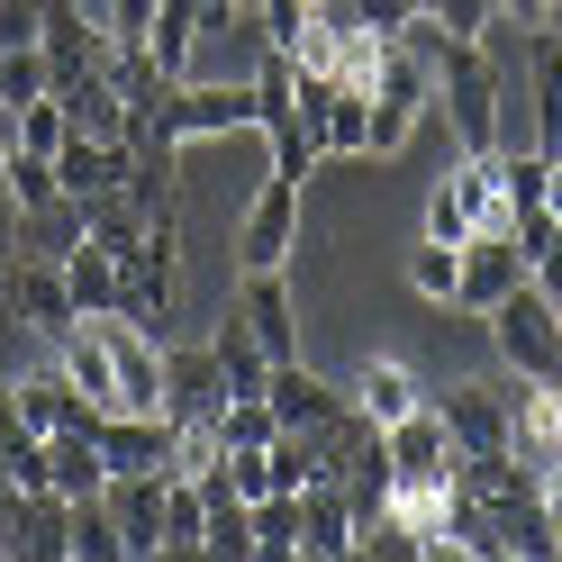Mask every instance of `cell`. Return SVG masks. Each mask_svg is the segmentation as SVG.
Returning <instances> with one entry per match:
<instances>
[{"label": "cell", "instance_id": "obj_1", "mask_svg": "<svg viewBox=\"0 0 562 562\" xmlns=\"http://www.w3.org/2000/svg\"><path fill=\"white\" fill-rule=\"evenodd\" d=\"M436 110V64L417 55L408 37H391V55H381V74H372V119H363V155H400L417 119Z\"/></svg>", "mask_w": 562, "mask_h": 562}, {"label": "cell", "instance_id": "obj_2", "mask_svg": "<svg viewBox=\"0 0 562 562\" xmlns=\"http://www.w3.org/2000/svg\"><path fill=\"white\" fill-rule=\"evenodd\" d=\"M490 336H499V363L517 381H562V345H553V300L536 281H517V291L490 308Z\"/></svg>", "mask_w": 562, "mask_h": 562}, {"label": "cell", "instance_id": "obj_3", "mask_svg": "<svg viewBox=\"0 0 562 562\" xmlns=\"http://www.w3.org/2000/svg\"><path fill=\"white\" fill-rule=\"evenodd\" d=\"M291 255H300V182L263 172V191L236 218V263L245 272H291Z\"/></svg>", "mask_w": 562, "mask_h": 562}, {"label": "cell", "instance_id": "obj_4", "mask_svg": "<svg viewBox=\"0 0 562 562\" xmlns=\"http://www.w3.org/2000/svg\"><path fill=\"white\" fill-rule=\"evenodd\" d=\"M526 281V255L517 236H463L453 245V308H472V318H490L508 291Z\"/></svg>", "mask_w": 562, "mask_h": 562}, {"label": "cell", "instance_id": "obj_5", "mask_svg": "<svg viewBox=\"0 0 562 562\" xmlns=\"http://www.w3.org/2000/svg\"><path fill=\"white\" fill-rule=\"evenodd\" d=\"M381 453H391V481H453V472H463V453H453L445 417H436L427 400L400 408L391 427H381Z\"/></svg>", "mask_w": 562, "mask_h": 562}, {"label": "cell", "instance_id": "obj_6", "mask_svg": "<svg viewBox=\"0 0 562 562\" xmlns=\"http://www.w3.org/2000/svg\"><path fill=\"white\" fill-rule=\"evenodd\" d=\"M453 453H508V381H453L436 400Z\"/></svg>", "mask_w": 562, "mask_h": 562}, {"label": "cell", "instance_id": "obj_7", "mask_svg": "<svg viewBox=\"0 0 562 562\" xmlns=\"http://www.w3.org/2000/svg\"><path fill=\"white\" fill-rule=\"evenodd\" d=\"M0 291H10V318H19V327H37L46 345L82 318V308H74V291H64V263H55V255H19Z\"/></svg>", "mask_w": 562, "mask_h": 562}, {"label": "cell", "instance_id": "obj_8", "mask_svg": "<svg viewBox=\"0 0 562 562\" xmlns=\"http://www.w3.org/2000/svg\"><path fill=\"white\" fill-rule=\"evenodd\" d=\"M100 508H110V526H119V553H127V562L164 553V472H110Z\"/></svg>", "mask_w": 562, "mask_h": 562}, {"label": "cell", "instance_id": "obj_9", "mask_svg": "<svg viewBox=\"0 0 562 562\" xmlns=\"http://www.w3.org/2000/svg\"><path fill=\"white\" fill-rule=\"evenodd\" d=\"M37 55H46V91L82 64H110V27H91L74 0H37Z\"/></svg>", "mask_w": 562, "mask_h": 562}, {"label": "cell", "instance_id": "obj_10", "mask_svg": "<svg viewBox=\"0 0 562 562\" xmlns=\"http://www.w3.org/2000/svg\"><path fill=\"white\" fill-rule=\"evenodd\" d=\"M55 110L74 136H110V146H127V100H119V74L110 64H82V74L55 82Z\"/></svg>", "mask_w": 562, "mask_h": 562}, {"label": "cell", "instance_id": "obj_11", "mask_svg": "<svg viewBox=\"0 0 562 562\" xmlns=\"http://www.w3.org/2000/svg\"><path fill=\"white\" fill-rule=\"evenodd\" d=\"M263 400H272V417H281V427H336V417L355 408V391H327V381L308 372L300 355H281V363L263 372Z\"/></svg>", "mask_w": 562, "mask_h": 562}, {"label": "cell", "instance_id": "obj_12", "mask_svg": "<svg viewBox=\"0 0 562 562\" xmlns=\"http://www.w3.org/2000/svg\"><path fill=\"white\" fill-rule=\"evenodd\" d=\"M508 453L553 463L562 453V381H517L508 372Z\"/></svg>", "mask_w": 562, "mask_h": 562}, {"label": "cell", "instance_id": "obj_13", "mask_svg": "<svg viewBox=\"0 0 562 562\" xmlns=\"http://www.w3.org/2000/svg\"><path fill=\"white\" fill-rule=\"evenodd\" d=\"M236 318H245V336H255L272 363H281V355H300V308H291V281H281V272H245Z\"/></svg>", "mask_w": 562, "mask_h": 562}, {"label": "cell", "instance_id": "obj_14", "mask_svg": "<svg viewBox=\"0 0 562 562\" xmlns=\"http://www.w3.org/2000/svg\"><path fill=\"white\" fill-rule=\"evenodd\" d=\"M218 355L209 345H164V417L182 427V417H218Z\"/></svg>", "mask_w": 562, "mask_h": 562}, {"label": "cell", "instance_id": "obj_15", "mask_svg": "<svg viewBox=\"0 0 562 562\" xmlns=\"http://www.w3.org/2000/svg\"><path fill=\"white\" fill-rule=\"evenodd\" d=\"M10 408H19L37 436H74V427H100V408L74 391V381H64V363H55V372H27L19 391H10Z\"/></svg>", "mask_w": 562, "mask_h": 562}, {"label": "cell", "instance_id": "obj_16", "mask_svg": "<svg viewBox=\"0 0 562 562\" xmlns=\"http://www.w3.org/2000/svg\"><path fill=\"white\" fill-rule=\"evenodd\" d=\"M300 553H308V562L355 553V508H345V481H308V490H300Z\"/></svg>", "mask_w": 562, "mask_h": 562}, {"label": "cell", "instance_id": "obj_17", "mask_svg": "<svg viewBox=\"0 0 562 562\" xmlns=\"http://www.w3.org/2000/svg\"><path fill=\"white\" fill-rule=\"evenodd\" d=\"M119 164H127V146H110V136H74V127H64V146H55V182H64V200H100V191H119Z\"/></svg>", "mask_w": 562, "mask_h": 562}, {"label": "cell", "instance_id": "obj_18", "mask_svg": "<svg viewBox=\"0 0 562 562\" xmlns=\"http://www.w3.org/2000/svg\"><path fill=\"white\" fill-rule=\"evenodd\" d=\"M46 490H55V499H100V490H110V463H100V436L91 427L46 436Z\"/></svg>", "mask_w": 562, "mask_h": 562}, {"label": "cell", "instance_id": "obj_19", "mask_svg": "<svg viewBox=\"0 0 562 562\" xmlns=\"http://www.w3.org/2000/svg\"><path fill=\"white\" fill-rule=\"evenodd\" d=\"M64 291H74L82 318H119V255L100 236H82L74 255H64Z\"/></svg>", "mask_w": 562, "mask_h": 562}, {"label": "cell", "instance_id": "obj_20", "mask_svg": "<svg viewBox=\"0 0 562 562\" xmlns=\"http://www.w3.org/2000/svg\"><path fill=\"white\" fill-rule=\"evenodd\" d=\"M209 355H218V391H227V400H255V391H263V372H272V355L245 336V318H227V336L209 345Z\"/></svg>", "mask_w": 562, "mask_h": 562}, {"label": "cell", "instance_id": "obj_21", "mask_svg": "<svg viewBox=\"0 0 562 562\" xmlns=\"http://www.w3.org/2000/svg\"><path fill=\"white\" fill-rule=\"evenodd\" d=\"M245 517H255V562H291L300 553V490H263Z\"/></svg>", "mask_w": 562, "mask_h": 562}, {"label": "cell", "instance_id": "obj_22", "mask_svg": "<svg viewBox=\"0 0 562 562\" xmlns=\"http://www.w3.org/2000/svg\"><path fill=\"white\" fill-rule=\"evenodd\" d=\"M64 553H74V562H127L119 553V526H110L100 499H64Z\"/></svg>", "mask_w": 562, "mask_h": 562}, {"label": "cell", "instance_id": "obj_23", "mask_svg": "<svg viewBox=\"0 0 562 562\" xmlns=\"http://www.w3.org/2000/svg\"><path fill=\"white\" fill-rule=\"evenodd\" d=\"M200 526H209V499L191 472H164V553H200Z\"/></svg>", "mask_w": 562, "mask_h": 562}, {"label": "cell", "instance_id": "obj_24", "mask_svg": "<svg viewBox=\"0 0 562 562\" xmlns=\"http://www.w3.org/2000/svg\"><path fill=\"white\" fill-rule=\"evenodd\" d=\"M355 408L372 417V427H391L400 408H417V381H408L400 363H363V372H355Z\"/></svg>", "mask_w": 562, "mask_h": 562}, {"label": "cell", "instance_id": "obj_25", "mask_svg": "<svg viewBox=\"0 0 562 562\" xmlns=\"http://www.w3.org/2000/svg\"><path fill=\"white\" fill-rule=\"evenodd\" d=\"M200 553H218V562H255V517H245V499H236V490H227V499H209Z\"/></svg>", "mask_w": 562, "mask_h": 562}, {"label": "cell", "instance_id": "obj_26", "mask_svg": "<svg viewBox=\"0 0 562 562\" xmlns=\"http://www.w3.org/2000/svg\"><path fill=\"white\" fill-rule=\"evenodd\" d=\"M19 209V218H46V209L64 200V182H55V155H10V191H0Z\"/></svg>", "mask_w": 562, "mask_h": 562}, {"label": "cell", "instance_id": "obj_27", "mask_svg": "<svg viewBox=\"0 0 562 562\" xmlns=\"http://www.w3.org/2000/svg\"><path fill=\"white\" fill-rule=\"evenodd\" d=\"M10 146H19V155H55V146H64V110H55V91H37L27 110H10Z\"/></svg>", "mask_w": 562, "mask_h": 562}, {"label": "cell", "instance_id": "obj_28", "mask_svg": "<svg viewBox=\"0 0 562 562\" xmlns=\"http://www.w3.org/2000/svg\"><path fill=\"white\" fill-rule=\"evenodd\" d=\"M463 236H472V209H463V182L445 172L427 191V245H463Z\"/></svg>", "mask_w": 562, "mask_h": 562}, {"label": "cell", "instance_id": "obj_29", "mask_svg": "<svg viewBox=\"0 0 562 562\" xmlns=\"http://www.w3.org/2000/svg\"><path fill=\"white\" fill-rule=\"evenodd\" d=\"M417 19H436L445 37H490V19H499V0H417Z\"/></svg>", "mask_w": 562, "mask_h": 562}, {"label": "cell", "instance_id": "obj_30", "mask_svg": "<svg viewBox=\"0 0 562 562\" xmlns=\"http://www.w3.org/2000/svg\"><path fill=\"white\" fill-rule=\"evenodd\" d=\"M408 291L417 300H453V245H417L408 255Z\"/></svg>", "mask_w": 562, "mask_h": 562}, {"label": "cell", "instance_id": "obj_31", "mask_svg": "<svg viewBox=\"0 0 562 562\" xmlns=\"http://www.w3.org/2000/svg\"><path fill=\"white\" fill-rule=\"evenodd\" d=\"M255 19H263V46H272V55H291V37H300L318 10H308V0H255Z\"/></svg>", "mask_w": 562, "mask_h": 562}, {"label": "cell", "instance_id": "obj_32", "mask_svg": "<svg viewBox=\"0 0 562 562\" xmlns=\"http://www.w3.org/2000/svg\"><path fill=\"white\" fill-rule=\"evenodd\" d=\"M536 508H544V536H553V562H562V453L536 463Z\"/></svg>", "mask_w": 562, "mask_h": 562}, {"label": "cell", "instance_id": "obj_33", "mask_svg": "<svg viewBox=\"0 0 562 562\" xmlns=\"http://www.w3.org/2000/svg\"><path fill=\"white\" fill-rule=\"evenodd\" d=\"M146 19H155V0H110V46H146Z\"/></svg>", "mask_w": 562, "mask_h": 562}, {"label": "cell", "instance_id": "obj_34", "mask_svg": "<svg viewBox=\"0 0 562 562\" xmlns=\"http://www.w3.org/2000/svg\"><path fill=\"white\" fill-rule=\"evenodd\" d=\"M37 46V0H0V55Z\"/></svg>", "mask_w": 562, "mask_h": 562}, {"label": "cell", "instance_id": "obj_35", "mask_svg": "<svg viewBox=\"0 0 562 562\" xmlns=\"http://www.w3.org/2000/svg\"><path fill=\"white\" fill-rule=\"evenodd\" d=\"M345 10H355L363 27H381V37H400V27L417 19V0H345Z\"/></svg>", "mask_w": 562, "mask_h": 562}, {"label": "cell", "instance_id": "obj_36", "mask_svg": "<svg viewBox=\"0 0 562 562\" xmlns=\"http://www.w3.org/2000/svg\"><path fill=\"white\" fill-rule=\"evenodd\" d=\"M499 10H508V19H526V27H536V19H544V0H499Z\"/></svg>", "mask_w": 562, "mask_h": 562}, {"label": "cell", "instance_id": "obj_37", "mask_svg": "<svg viewBox=\"0 0 562 562\" xmlns=\"http://www.w3.org/2000/svg\"><path fill=\"white\" fill-rule=\"evenodd\" d=\"M536 27H544V37H562V0H544V19H536Z\"/></svg>", "mask_w": 562, "mask_h": 562}, {"label": "cell", "instance_id": "obj_38", "mask_svg": "<svg viewBox=\"0 0 562 562\" xmlns=\"http://www.w3.org/2000/svg\"><path fill=\"white\" fill-rule=\"evenodd\" d=\"M10 155H19V146H10V127H0V191H10Z\"/></svg>", "mask_w": 562, "mask_h": 562}, {"label": "cell", "instance_id": "obj_39", "mask_svg": "<svg viewBox=\"0 0 562 562\" xmlns=\"http://www.w3.org/2000/svg\"><path fill=\"white\" fill-rule=\"evenodd\" d=\"M308 10H336V0H308Z\"/></svg>", "mask_w": 562, "mask_h": 562}, {"label": "cell", "instance_id": "obj_40", "mask_svg": "<svg viewBox=\"0 0 562 562\" xmlns=\"http://www.w3.org/2000/svg\"><path fill=\"white\" fill-rule=\"evenodd\" d=\"M245 10H255V0H245Z\"/></svg>", "mask_w": 562, "mask_h": 562}]
</instances>
